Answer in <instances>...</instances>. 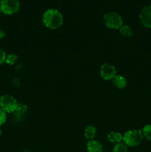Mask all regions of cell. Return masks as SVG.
Masks as SVG:
<instances>
[{"instance_id": "1", "label": "cell", "mask_w": 151, "mask_h": 152, "mask_svg": "<svg viewBox=\"0 0 151 152\" xmlns=\"http://www.w3.org/2000/svg\"><path fill=\"white\" fill-rule=\"evenodd\" d=\"M42 21L47 28L56 30L62 26L63 23V16L59 10L48 9L43 14Z\"/></svg>"}, {"instance_id": "2", "label": "cell", "mask_w": 151, "mask_h": 152, "mask_svg": "<svg viewBox=\"0 0 151 152\" xmlns=\"http://www.w3.org/2000/svg\"><path fill=\"white\" fill-rule=\"evenodd\" d=\"M143 134L141 130H130L126 132L123 137L124 144L128 146H137L143 140Z\"/></svg>"}, {"instance_id": "3", "label": "cell", "mask_w": 151, "mask_h": 152, "mask_svg": "<svg viewBox=\"0 0 151 152\" xmlns=\"http://www.w3.org/2000/svg\"><path fill=\"white\" fill-rule=\"evenodd\" d=\"M104 22L110 29H118L123 25L121 16L115 12H110L104 16Z\"/></svg>"}, {"instance_id": "4", "label": "cell", "mask_w": 151, "mask_h": 152, "mask_svg": "<svg viewBox=\"0 0 151 152\" xmlns=\"http://www.w3.org/2000/svg\"><path fill=\"white\" fill-rule=\"evenodd\" d=\"M17 105V100L10 95H3L0 97V108L4 112H14L16 111Z\"/></svg>"}, {"instance_id": "5", "label": "cell", "mask_w": 151, "mask_h": 152, "mask_svg": "<svg viewBox=\"0 0 151 152\" xmlns=\"http://www.w3.org/2000/svg\"><path fill=\"white\" fill-rule=\"evenodd\" d=\"M1 12L5 15H13L20 9L19 0H3L0 4Z\"/></svg>"}, {"instance_id": "6", "label": "cell", "mask_w": 151, "mask_h": 152, "mask_svg": "<svg viewBox=\"0 0 151 152\" xmlns=\"http://www.w3.org/2000/svg\"><path fill=\"white\" fill-rule=\"evenodd\" d=\"M139 19L144 26L151 28V5L144 6L142 9L139 14Z\"/></svg>"}, {"instance_id": "7", "label": "cell", "mask_w": 151, "mask_h": 152, "mask_svg": "<svg viewBox=\"0 0 151 152\" xmlns=\"http://www.w3.org/2000/svg\"><path fill=\"white\" fill-rule=\"evenodd\" d=\"M115 74H116L115 68L113 65L110 64H104L101 66L100 75L104 80H113L115 77Z\"/></svg>"}, {"instance_id": "8", "label": "cell", "mask_w": 151, "mask_h": 152, "mask_svg": "<svg viewBox=\"0 0 151 152\" xmlns=\"http://www.w3.org/2000/svg\"><path fill=\"white\" fill-rule=\"evenodd\" d=\"M87 149L88 152H102L103 148L99 141L91 140L87 144Z\"/></svg>"}, {"instance_id": "9", "label": "cell", "mask_w": 151, "mask_h": 152, "mask_svg": "<svg viewBox=\"0 0 151 152\" xmlns=\"http://www.w3.org/2000/svg\"><path fill=\"white\" fill-rule=\"evenodd\" d=\"M113 83L114 86L118 88H124L127 86V80L124 77L121 75H115V77L113 79Z\"/></svg>"}, {"instance_id": "10", "label": "cell", "mask_w": 151, "mask_h": 152, "mask_svg": "<svg viewBox=\"0 0 151 152\" xmlns=\"http://www.w3.org/2000/svg\"><path fill=\"white\" fill-rule=\"evenodd\" d=\"M108 140L113 143H119L123 140V136L118 132H110L107 136Z\"/></svg>"}, {"instance_id": "11", "label": "cell", "mask_w": 151, "mask_h": 152, "mask_svg": "<svg viewBox=\"0 0 151 152\" xmlns=\"http://www.w3.org/2000/svg\"><path fill=\"white\" fill-rule=\"evenodd\" d=\"M96 134V129L94 126H89L86 127L84 130V137L88 140H93L95 137Z\"/></svg>"}, {"instance_id": "12", "label": "cell", "mask_w": 151, "mask_h": 152, "mask_svg": "<svg viewBox=\"0 0 151 152\" xmlns=\"http://www.w3.org/2000/svg\"><path fill=\"white\" fill-rule=\"evenodd\" d=\"M119 31L123 37H127V38H130L133 36V31L128 25H123L119 28Z\"/></svg>"}, {"instance_id": "13", "label": "cell", "mask_w": 151, "mask_h": 152, "mask_svg": "<svg viewBox=\"0 0 151 152\" xmlns=\"http://www.w3.org/2000/svg\"><path fill=\"white\" fill-rule=\"evenodd\" d=\"M143 136L148 140L151 141V125H147L142 130Z\"/></svg>"}, {"instance_id": "14", "label": "cell", "mask_w": 151, "mask_h": 152, "mask_svg": "<svg viewBox=\"0 0 151 152\" xmlns=\"http://www.w3.org/2000/svg\"><path fill=\"white\" fill-rule=\"evenodd\" d=\"M113 152H127V147L124 143H117L113 148Z\"/></svg>"}, {"instance_id": "15", "label": "cell", "mask_w": 151, "mask_h": 152, "mask_svg": "<svg viewBox=\"0 0 151 152\" xmlns=\"http://www.w3.org/2000/svg\"><path fill=\"white\" fill-rule=\"evenodd\" d=\"M17 59L18 56L16 54L11 53V54H9L6 56L5 62L8 64V65H13V64L16 63V62L17 61Z\"/></svg>"}, {"instance_id": "16", "label": "cell", "mask_w": 151, "mask_h": 152, "mask_svg": "<svg viewBox=\"0 0 151 152\" xmlns=\"http://www.w3.org/2000/svg\"><path fill=\"white\" fill-rule=\"evenodd\" d=\"M27 106L25 105V104H22V103H18L17 105V108H16V111L18 113V114H25V112L27 111Z\"/></svg>"}, {"instance_id": "17", "label": "cell", "mask_w": 151, "mask_h": 152, "mask_svg": "<svg viewBox=\"0 0 151 152\" xmlns=\"http://www.w3.org/2000/svg\"><path fill=\"white\" fill-rule=\"evenodd\" d=\"M6 119H7L6 112H4L3 110L0 108V126H1V125H3L5 123Z\"/></svg>"}, {"instance_id": "18", "label": "cell", "mask_w": 151, "mask_h": 152, "mask_svg": "<svg viewBox=\"0 0 151 152\" xmlns=\"http://www.w3.org/2000/svg\"><path fill=\"white\" fill-rule=\"evenodd\" d=\"M6 56H7V55H6L5 52L2 49L0 48V65H1V64L5 62Z\"/></svg>"}, {"instance_id": "19", "label": "cell", "mask_w": 151, "mask_h": 152, "mask_svg": "<svg viewBox=\"0 0 151 152\" xmlns=\"http://www.w3.org/2000/svg\"><path fill=\"white\" fill-rule=\"evenodd\" d=\"M4 36H5V33H4L3 31H1V30H0V39L3 38Z\"/></svg>"}, {"instance_id": "20", "label": "cell", "mask_w": 151, "mask_h": 152, "mask_svg": "<svg viewBox=\"0 0 151 152\" xmlns=\"http://www.w3.org/2000/svg\"><path fill=\"white\" fill-rule=\"evenodd\" d=\"M1 136V129H0V137Z\"/></svg>"}, {"instance_id": "21", "label": "cell", "mask_w": 151, "mask_h": 152, "mask_svg": "<svg viewBox=\"0 0 151 152\" xmlns=\"http://www.w3.org/2000/svg\"><path fill=\"white\" fill-rule=\"evenodd\" d=\"M2 1H3V0H0V4H1V3L2 2Z\"/></svg>"}, {"instance_id": "22", "label": "cell", "mask_w": 151, "mask_h": 152, "mask_svg": "<svg viewBox=\"0 0 151 152\" xmlns=\"http://www.w3.org/2000/svg\"><path fill=\"white\" fill-rule=\"evenodd\" d=\"M0 13H1V9H0Z\"/></svg>"}]
</instances>
